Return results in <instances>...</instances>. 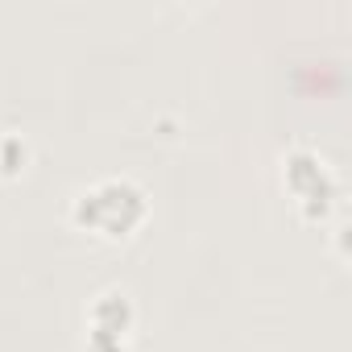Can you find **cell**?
Here are the masks:
<instances>
[{"label": "cell", "instance_id": "277c9868", "mask_svg": "<svg viewBox=\"0 0 352 352\" xmlns=\"http://www.w3.org/2000/svg\"><path fill=\"white\" fill-rule=\"evenodd\" d=\"M34 162V145L21 133H5L0 137V179H21Z\"/></svg>", "mask_w": 352, "mask_h": 352}, {"label": "cell", "instance_id": "6da1fadb", "mask_svg": "<svg viewBox=\"0 0 352 352\" xmlns=\"http://www.w3.org/2000/svg\"><path fill=\"white\" fill-rule=\"evenodd\" d=\"M67 220L96 241H129L149 220V191L129 174H108L75 191Z\"/></svg>", "mask_w": 352, "mask_h": 352}, {"label": "cell", "instance_id": "3957f363", "mask_svg": "<svg viewBox=\"0 0 352 352\" xmlns=\"http://www.w3.org/2000/svg\"><path fill=\"white\" fill-rule=\"evenodd\" d=\"M137 336V302L120 286H104L83 311V348L87 352H129Z\"/></svg>", "mask_w": 352, "mask_h": 352}, {"label": "cell", "instance_id": "7a4b0ae2", "mask_svg": "<svg viewBox=\"0 0 352 352\" xmlns=\"http://www.w3.org/2000/svg\"><path fill=\"white\" fill-rule=\"evenodd\" d=\"M282 187L307 224L331 220V212L340 208V195H344L336 166L315 145H290L282 153Z\"/></svg>", "mask_w": 352, "mask_h": 352}]
</instances>
